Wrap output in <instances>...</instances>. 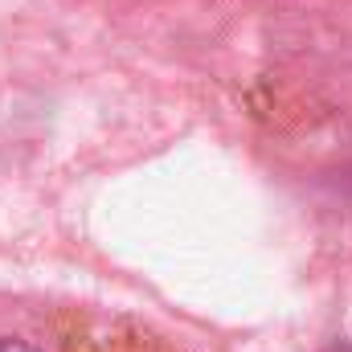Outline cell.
<instances>
[{"instance_id": "cell-1", "label": "cell", "mask_w": 352, "mask_h": 352, "mask_svg": "<svg viewBox=\"0 0 352 352\" xmlns=\"http://www.w3.org/2000/svg\"><path fill=\"white\" fill-rule=\"evenodd\" d=\"M0 352H41V349H33V344H25V340H0Z\"/></svg>"}]
</instances>
